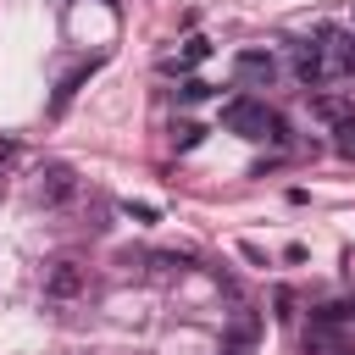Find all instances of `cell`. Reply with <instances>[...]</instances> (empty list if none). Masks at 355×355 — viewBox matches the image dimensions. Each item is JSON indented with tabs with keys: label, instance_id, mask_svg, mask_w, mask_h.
Listing matches in <instances>:
<instances>
[{
	"label": "cell",
	"instance_id": "6da1fadb",
	"mask_svg": "<svg viewBox=\"0 0 355 355\" xmlns=\"http://www.w3.org/2000/svg\"><path fill=\"white\" fill-rule=\"evenodd\" d=\"M222 128H227V133H239V139H266L272 111H266L261 100H250V94H233V100L222 105Z\"/></svg>",
	"mask_w": 355,
	"mask_h": 355
},
{
	"label": "cell",
	"instance_id": "7a4b0ae2",
	"mask_svg": "<svg viewBox=\"0 0 355 355\" xmlns=\"http://www.w3.org/2000/svg\"><path fill=\"white\" fill-rule=\"evenodd\" d=\"M72 194H78V172L67 161H44L39 166V183H33V200L39 205H67Z\"/></svg>",
	"mask_w": 355,
	"mask_h": 355
},
{
	"label": "cell",
	"instance_id": "3957f363",
	"mask_svg": "<svg viewBox=\"0 0 355 355\" xmlns=\"http://www.w3.org/2000/svg\"><path fill=\"white\" fill-rule=\"evenodd\" d=\"M327 72H333V67H327V50H322L316 39H300V44H294V78L316 89V83H322Z\"/></svg>",
	"mask_w": 355,
	"mask_h": 355
},
{
	"label": "cell",
	"instance_id": "277c9868",
	"mask_svg": "<svg viewBox=\"0 0 355 355\" xmlns=\"http://www.w3.org/2000/svg\"><path fill=\"white\" fill-rule=\"evenodd\" d=\"M83 283H89V277H83L78 261H55V266L44 272V294H50V300H78Z\"/></svg>",
	"mask_w": 355,
	"mask_h": 355
},
{
	"label": "cell",
	"instance_id": "5b68a950",
	"mask_svg": "<svg viewBox=\"0 0 355 355\" xmlns=\"http://www.w3.org/2000/svg\"><path fill=\"white\" fill-rule=\"evenodd\" d=\"M233 78H239V83H272V78H277V61H272L266 50H239V55H233Z\"/></svg>",
	"mask_w": 355,
	"mask_h": 355
},
{
	"label": "cell",
	"instance_id": "8992f818",
	"mask_svg": "<svg viewBox=\"0 0 355 355\" xmlns=\"http://www.w3.org/2000/svg\"><path fill=\"white\" fill-rule=\"evenodd\" d=\"M94 67H100V61H83V67H72V72H67V78L55 83V100H50V116H61V111L72 105V94H78L83 83H89V72H94Z\"/></svg>",
	"mask_w": 355,
	"mask_h": 355
},
{
	"label": "cell",
	"instance_id": "52a82bcc",
	"mask_svg": "<svg viewBox=\"0 0 355 355\" xmlns=\"http://www.w3.org/2000/svg\"><path fill=\"white\" fill-rule=\"evenodd\" d=\"M205 55H211V39H183V50L161 61V72H189V67H200Z\"/></svg>",
	"mask_w": 355,
	"mask_h": 355
},
{
	"label": "cell",
	"instance_id": "ba28073f",
	"mask_svg": "<svg viewBox=\"0 0 355 355\" xmlns=\"http://www.w3.org/2000/svg\"><path fill=\"white\" fill-rule=\"evenodd\" d=\"M255 338H261V316H255V311H239L233 327H227V344H244V349H250Z\"/></svg>",
	"mask_w": 355,
	"mask_h": 355
},
{
	"label": "cell",
	"instance_id": "9c48e42d",
	"mask_svg": "<svg viewBox=\"0 0 355 355\" xmlns=\"http://www.w3.org/2000/svg\"><path fill=\"white\" fill-rule=\"evenodd\" d=\"M333 150H338V155H355V111L333 122Z\"/></svg>",
	"mask_w": 355,
	"mask_h": 355
},
{
	"label": "cell",
	"instance_id": "30bf717a",
	"mask_svg": "<svg viewBox=\"0 0 355 355\" xmlns=\"http://www.w3.org/2000/svg\"><path fill=\"white\" fill-rule=\"evenodd\" d=\"M200 139H205V128H200V122H178V128H172V144H178V150H194Z\"/></svg>",
	"mask_w": 355,
	"mask_h": 355
},
{
	"label": "cell",
	"instance_id": "8fae6325",
	"mask_svg": "<svg viewBox=\"0 0 355 355\" xmlns=\"http://www.w3.org/2000/svg\"><path fill=\"white\" fill-rule=\"evenodd\" d=\"M122 216H133V222H155L161 211H155L150 200H122Z\"/></svg>",
	"mask_w": 355,
	"mask_h": 355
},
{
	"label": "cell",
	"instance_id": "7c38bea8",
	"mask_svg": "<svg viewBox=\"0 0 355 355\" xmlns=\"http://www.w3.org/2000/svg\"><path fill=\"white\" fill-rule=\"evenodd\" d=\"M178 100H183V105H194V100H211V83H200V78H189V83L178 89Z\"/></svg>",
	"mask_w": 355,
	"mask_h": 355
},
{
	"label": "cell",
	"instance_id": "4fadbf2b",
	"mask_svg": "<svg viewBox=\"0 0 355 355\" xmlns=\"http://www.w3.org/2000/svg\"><path fill=\"white\" fill-rule=\"evenodd\" d=\"M316 111H322L327 122H338V116H349V105H344V100H333V94H322V100H316Z\"/></svg>",
	"mask_w": 355,
	"mask_h": 355
},
{
	"label": "cell",
	"instance_id": "5bb4252c",
	"mask_svg": "<svg viewBox=\"0 0 355 355\" xmlns=\"http://www.w3.org/2000/svg\"><path fill=\"white\" fill-rule=\"evenodd\" d=\"M11 161H17V144H11V139H0V172H6Z\"/></svg>",
	"mask_w": 355,
	"mask_h": 355
},
{
	"label": "cell",
	"instance_id": "9a60e30c",
	"mask_svg": "<svg viewBox=\"0 0 355 355\" xmlns=\"http://www.w3.org/2000/svg\"><path fill=\"white\" fill-rule=\"evenodd\" d=\"M216 355H250V349H244V344H222Z\"/></svg>",
	"mask_w": 355,
	"mask_h": 355
},
{
	"label": "cell",
	"instance_id": "2e32d148",
	"mask_svg": "<svg viewBox=\"0 0 355 355\" xmlns=\"http://www.w3.org/2000/svg\"><path fill=\"white\" fill-rule=\"evenodd\" d=\"M105 6H122V0H105Z\"/></svg>",
	"mask_w": 355,
	"mask_h": 355
}]
</instances>
